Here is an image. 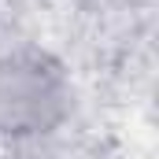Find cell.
<instances>
[{
    "label": "cell",
    "instance_id": "6da1fadb",
    "mask_svg": "<svg viewBox=\"0 0 159 159\" xmlns=\"http://www.w3.org/2000/svg\"><path fill=\"white\" fill-rule=\"evenodd\" d=\"M70 115V81L41 48L0 52V144L41 141Z\"/></svg>",
    "mask_w": 159,
    "mask_h": 159
}]
</instances>
